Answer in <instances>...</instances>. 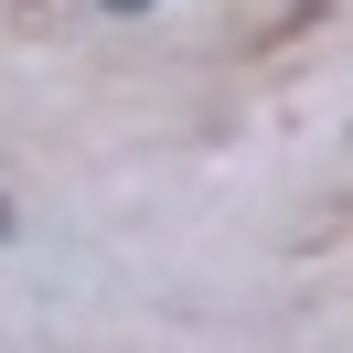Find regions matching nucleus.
Segmentation results:
<instances>
[{
	"instance_id": "1",
	"label": "nucleus",
	"mask_w": 353,
	"mask_h": 353,
	"mask_svg": "<svg viewBox=\"0 0 353 353\" xmlns=\"http://www.w3.org/2000/svg\"><path fill=\"white\" fill-rule=\"evenodd\" d=\"M108 11H150V0H108Z\"/></svg>"
},
{
	"instance_id": "2",
	"label": "nucleus",
	"mask_w": 353,
	"mask_h": 353,
	"mask_svg": "<svg viewBox=\"0 0 353 353\" xmlns=\"http://www.w3.org/2000/svg\"><path fill=\"white\" fill-rule=\"evenodd\" d=\"M0 236H11V214H0Z\"/></svg>"
}]
</instances>
